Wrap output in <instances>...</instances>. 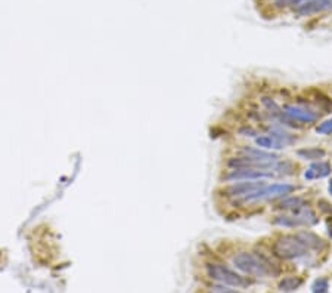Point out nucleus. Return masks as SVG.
Segmentation results:
<instances>
[{
    "label": "nucleus",
    "mask_w": 332,
    "mask_h": 293,
    "mask_svg": "<svg viewBox=\"0 0 332 293\" xmlns=\"http://www.w3.org/2000/svg\"><path fill=\"white\" fill-rule=\"evenodd\" d=\"M234 265L253 277H269L278 271L273 270V264H270L266 258L258 256L251 252H241L234 258Z\"/></svg>",
    "instance_id": "1"
},
{
    "label": "nucleus",
    "mask_w": 332,
    "mask_h": 293,
    "mask_svg": "<svg viewBox=\"0 0 332 293\" xmlns=\"http://www.w3.org/2000/svg\"><path fill=\"white\" fill-rule=\"evenodd\" d=\"M273 252L282 259H298L306 256L309 249L298 235H282L274 241Z\"/></svg>",
    "instance_id": "2"
},
{
    "label": "nucleus",
    "mask_w": 332,
    "mask_h": 293,
    "mask_svg": "<svg viewBox=\"0 0 332 293\" xmlns=\"http://www.w3.org/2000/svg\"><path fill=\"white\" fill-rule=\"evenodd\" d=\"M207 272L208 275L221 283V284H226V286H232V287H244L247 286V281L242 275L236 274L235 271H232L231 268L225 267V265H220V264H210L207 267Z\"/></svg>",
    "instance_id": "3"
},
{
    "label": "nucleus",
    "mask_w": 332,
    "mask_h": 293,
    "mask_svg": "<svg viewBox=\"0 0 332 293\" xmlns=\"http://www.w3.org/2000/svg\"><path fill=\"white\" fill-rule=\"evenodd\" d=\"M295 189L291 184H273V185H264L263 188L257 189L255 192L244 197L245 202H258V200H270V199H278L285 197V195L291 194Z\"/></svg>",
    "instance_id": "4"
},
{
    "label": "nucleus",
    "mask_w": 332,
    "mask_h": 293,
    "mask_svg": "<svg viewBox=\"0 0 332 293\" xmlns=\"http://www.w3.org/2000/svg\"><path fill=\"white\" fill-rule=\"evenodd\" d=\"M274 222L282 227L293 228V227H298V225H313L317 222V218L312 209L304 206L300 210H297V213L294 216H278Z\"/></svg>",
    "instance_id": "5"
},
{
    "label": "nucleus",
    "mask_w": 332,
    "mask_h": 293,
    "mask_svg": "<svg viewBox=\"0 0 332 293\" xmlns=\"http://www.w3.org/2000/svg\"><path fill=\"white\" fill-rule=\"evenodd\" d=\"M274 176L273 173L264 172V170H258V169H253V167H239V169H234L231 170L225 179L226 181H261V179H267Z\"/></svg>",
    "instance_id": "6"
},
{
    "label": "nucleus",
    "mask_w": 332,
    "mask_h": 293,
    "mask_svg": "<svg viewBox=\"0 0 332 293\" xmlns=\"http://www.w3.org/2000/svg\"><path fill=\"white\" fill-rule=\"evenodd\" d=\"M266 182L261 181H247V182H236L226 188V194L231 197H247V195L255 192L257 189L263 188Z\"/></svg>",
    "instance_id": "7"
},
{
    "label": "nucleus",
    "mask_w": 332,
    "mask_h": 293,
    "mask_svg": "<svg viewBox=\"0 0 332 293\" xmlns=\"http://www.w3.org/2000/svg\"><path fill=\"white\" fill-rule=\"evenodd\" d=\"M284 114L288 116L290 119L293 120H298V122H306V123H312V122H316L317 120V113L312 111V110H307L304 107H300V105H285L282 108Z\"/></svg>",
    "instance_id": "8"
},
{
    "label": "nucleus",
    "mask_w": 332,
    "mask_h": 293,
    "mask_svg": "<svg viewBox=\"0 0 332 293\" xmlns=\"http://www.w3.org/2000/svg\"><path fill=\"white\" fill-rule=\"evenodd\" d=\"M329 9H332V0H307L303 6L295 9V12H297V15L307 17V15L325 12Z\"/></svg>",
    "instance_id": "9"
},
{
    "label": "nucleus",
    "mask_w": 332,
    "mask_h": 293,
    "mask_svg": "<svg viewBox=\"0 0 332 293\" xmlns=\"http://www.w3.org/2000/svg\"><path fill=\"white\" fill-rule=\"evenodd\" d=\"M331 173V165L325 163V162H319V163H313L304 173V178L309 181L313 179H319V178H325Z\"/></svg>",
    "instance_id": "10"
},
{
    "label": "nucleus",
    "mask_w": 332,
    "mask_h": 293,
    "mask_svg": "<svg viewBox=\"0 0 332 293\" xmlns=\"http://www.w3.org/2000/svg\"><path fill=\"white\" fill-rule=\"evenodd\" d=\"M244 153L247 154V157L261 160V162H278L281 159L278 154L267 153V151H263L260 148H244Z\"/></svg>",
    "instance_id": "11"
},
{
    "label": "nucleus",
    "mask_w": 332,
    "mask_h": 293,
    "mask_svg": "<svg viewBox=\"0 0 332 293\" xmlns=\"http://www.w3.org/2000/svg\"><path fill=\"white\" fill-rule=\"evenodd\" d=\"M255 144L258 145V148H266V150H279L284 148V144H281L278 139H274L273 136H258L255 138Z\"/></svg>",
    "instance_id": "12"
},
{
    "label": "nucleus",
    "mask_w": 332,
    "mask_h": 293,
    "mask_svg": "<svg viewBox=\"0 0 332 293\" xmlns=\"http://www.w3.org/2000/svg\"><path fill=\"white\" fill-rule=\"evenodd\" d=\"M301 241L307 246V249H319L323 246V240L320 237H317L316 234L313 232H307V231H303V232H298L297 234Z\"/></svg>",
    "instance_id": "13"
},
{
    "label": "nucleus",
    "mask_w": 332,
    "mask_h": 293,
    "mask_svg": "<svg viewBox=\"0 0 332 293\" xmlns=\"http://www.w3.org/2000/svg\"><path fill=\"white\" fill-rule=\"evenodd\" d=\"M297 154L304 160H317L325 156V151L322 148H306V150H298Z\"/></svg>",
    "instance_id": "14"
},
{
    "label": "nucleus",
    "mask_w": 332,
    "mask_h": 293,
    "mask_svg": "<svg viewBox=\"0 0 332 293\" xmlns=\"http://www.w3.org/2000/svg\"><path fill=\"white\" fill-rule=\"evenodd\" d=\"M301 284H303V280L298 278V277H285V278L281 281L279 287H281V290L293 292V290H297Z\"/></svg>",
    "instance_id": "15"
},
{
    "label": "nucleus",
    "mask_w": 332,
    "mask_h": 293,
    "mask_svg": "<svg viewBox=\"0 0 332 293\" xmlns=\"http://www.w3.org/2000/svg\"><path fill=\"white\" fill-rule=\"evenodd\" d=\"M304 200L301 197H290L287 200H284L281 203V209H291V210H300L301 208H304Z\"/></svg>",
    "instance_id": "16"
},
{
    "label": "nucleus",
    "mask_w": 332,
    "mask_h": 293,
    "mask_svg": "<svg viewBox=\"0 0 332 293\" xmlns=\"http://www.w3.org/2000/svg\"><path fill=\"white\" fill-rule=\"evenodd\" d=\"M328 287H329V284H328V280H325V278H319L313 283V292L314 293H326Z\"/></svg>",
    "instance_id": "17"
},
{
    "label": "nucleus",
    "mask_w": 332,
    "mask_h": 293,
    "mask_svg": "<svg viewBox=\"0 0 332 293\" xmlns=\"http://www.w3.org/2000/svg\"><path fill=\"white\" fill-rule=\"evenodd\" d=\"M316 132H317V133H332V119H329V120L320 123V125L317 126Z\"/></svg>",
    "instance_id": "18"
},
{
    "label": "nucleus",
    "mask_w": 332,
    "mask_h": 293,
    "mask_svg": "<svg viewBox=\"0 0 332 293\" xmlns=\"http://www.w3.org/2000/svg\"><path fill=\"white\" fill-rule=\"evenodd\" d=\"M214 293H238V292L231 290V289H225V287H215L214 289Z\"/></svg>",
    "instance_id": "19"
},
{
    "label": "nucleus",
    "mask_w": 332,
    "mask_h": 293,
    "mask_svg": "<svg viewBox=\"0 0 332 293\" xmlns=\"http://www.w3.org/2000/svg\"><path fill=\"white\" fill-rule=\"evenodd\" d=\"M290 0H276V5H279V6H284V5H288Z\"/></svg>",
    "instance_id": "20"
},
{
    "label": "nucleus",
    "mask_w": 332,
    "mask_h": 293,
    "mask_svg": "<svg viewBox=\"0 0 332 293\" xmlns=\"http://www.w3.org/2000/svg\"><path fill=\"white\" fill-rule=\"evenodd\" d=\"M328 189H329V192L332 194V179H331V182H329V187H328Z\"/></svg>",
    "instance_id": "21"
}]
</instances>
